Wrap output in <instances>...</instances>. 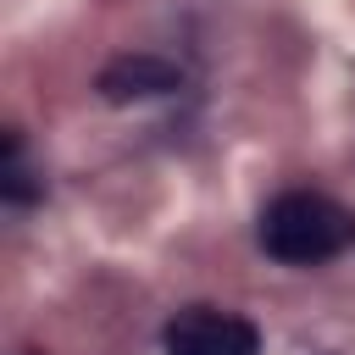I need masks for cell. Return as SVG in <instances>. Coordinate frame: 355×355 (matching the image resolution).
Instances as JSON below:
<instances>
[{
  "instance_id": "cell-1",
  "label": "cell",
  "mask_w": 355,
  "mask_h": 355,
  "mask_svg": "<svg viewBox=\"0 0 355 355\" xmlns=\"http://www.w3.org/2000/svg\"><path fill=\"white\" fill-rule=\"evenodd\" d=\"M349 244H355V216L316 189H288L261 211V250L283 266H316Z\"/></svg>"
},
{
  "instance_id": "cell-2",
  "label": "cell",
  "mask_w": 355,
  "mask_h": 355,
  "mask_svg": "<svg viewBox=\"0 0 355 355\" xmlns=\"http://www.w3.org/2000/svg\"><path fill=\"white\" fill-rule=\"evenodd\" d=\"M166 355H261V333L250 316H233V311H211V305H194V311H178L161 333Z\"/></svg>"
},
{
  "instance_id": "cell-3",
  "label": "cell",
  "mask_w": 355,
  "mask_h": 355,
  "mask_svg": "<svg viewBox=\"0 0 355 355\" xmlns=\"http://www.w3.org/2000/svg\"><path fill=\"white\" fill-rule=\"evenodd\" d=\"M183 83V72L161 55H116L105 72H100V94L128 105V100H150V94H172Z\"/></svg>"
},
{
  "instance_id": "cell-4",
  "label": "cell",
  "mask_w": 355,
  "mask_h": 355,
  "mask_svg": "<svg viewBox=\"0 0 355 355\" xmlns=\"http://www.w3.org/2000/svg\"><path fill=\"white\" fill-rule=\"evenodd\" d=\"M0 194L11 200V205H28L39 189H33V178H28V166H22V144H17V133H6V166H0Z\"/></svg>"
}]
</instances>
